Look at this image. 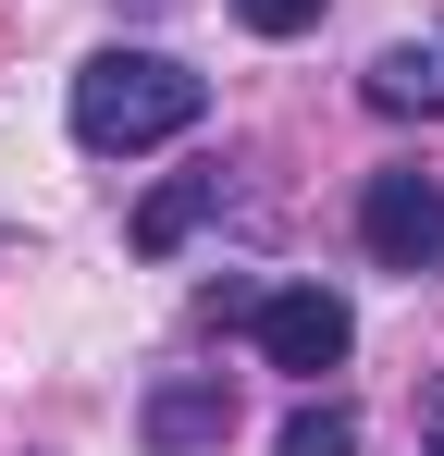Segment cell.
<instances>
[{"instance_id": "1", "label": "cell", "mask_w": 444, "mask_h": 456, "mask_svg": "<svg viewBox=\"0 0 444 456\" xmlns=\"http://www.w3.org/2000/svg\"><path fill=\"white\" fill-rule=\"evenodd\" d=\"M74 149L99 160H136V149H173L198 111H210V75H185L173 50H99V62H74Z\"/></svg>"}, {"instance_id": "2", "label": "cell", "mask_w": 444, "mask_h": 456, "mask_svg": "<svg viewBox=\"0 0 444 456\" xmlns=\"http://www.w3.org/2000/svg\"><path fill=\"white\" fill-rule=\"evenodd\" d=\"M247 333H259V358L296 382H321V370H346L358 358V308L333 297V284H284V297H247Z\"/></svg>"}, {"instance_id": "3", "label": "cell", "mask_w": 444, "mask_h": 456, "mask_svg": "<svg viewBox=\"0 0 444 456\" xmlns=\"http://www.w3.org/2000/svg\"><path fill=\"white\" fill-rule=\"evenodd\" d=\"M358 247L382 259V272H444V185L432 173H370L358 185Z\"/></svg>"}, {"instance_id": "4", "label": "cell", "mask_w": 444, "mask_h": 456, "mask_svg": "<svg viewBox=\"0 0 444 456\" xmlns=\"http://www.w3.org/2000/svg\"><path fill=\"white\" fill-rule=\"evenodd\" d=\"M222 432H234V395H222V382H160V395H148V444L160 456H198V444H222Z\"/></svg>"}, {"instance_id": "5", "label": "cell", "mask_w": 444, "mask_h": 456, "mask_svg": "<svg viewBox=\"0 0 444 456\" xmlns=\"http://www.w3.org/2000/svg\"><path fill=\"white\" fill-rule=\"evenodd\" d=\"M370 111H395V124H407V111L432 124V111H444V50H432V37H395V50L370 62Z\"/></svg>"}, {"instance_id": "6", "label": "cell", "mask_w": 444, "mask_h": 456, "mask_svg": "<svg viewBox=\"0 0 444 456\" xmlns=\"http://www.w3.org/2000/svg\"><path fill=\"white\" fill-rule=\"evenodd\" d=\"M210 198H222V173H173V185L136 210V247H148V259H173V247H185V223H198Z\"/></svg>"}, {"instance_id": "7", "label": "cell", "mask_w": 444, "mask_h": 456, "mask_svg": "<svg viewBox=\"0 0 444 456\" xmlns=\"http://www.w3.org/2000/svg\"><path fill=\"white\" fill-rule=\"evenodd\" d=\"M272 456H358V407L346 395H308L284 432H272Z\"/></svg>"}, {"instance_id": "8", "label": "cell", "mask_w": 444, "mask_h": 456, "mask_svg": "<svg viewBox=\"0 0 444 456\" xmlns=\"http://www.w3.org/2000/svg\"><path fill=\"white\" fill-rule=\"evenodd\" d=\"M321 12H333V0H234V25H247V37H308Z\"/></svg>"}, {"instance_id": "9", "label": "cell", "mask_w": 444, "mask_h": 456, "mask_svg": "<svg viewBox=\"0 0 444 456\" xmlns=\"http://www.w3.org/2000/svg\"><path fill=\"white\" fill-rule=\"evenodd\" d=\"M420 444L444 456V382H420Z\"/></svg>"}]
</instances>
